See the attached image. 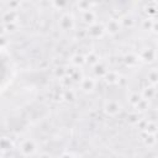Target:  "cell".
<instances>
[{"label": "cell", "mask_w": 158, "mask_h": 158, "mask_svg": "<svg viewBox=\"0 0 158 158\" xmlns=\"http://www.w3.org/2000/svg\"><path fill=\"white\" fill-rule=\"evenodd\" d=\"M58 28L62 32H74L77 30V20L74 17V15L69 11H63L60 12L58 21H57Z\"/></svg>", "instance_id": "1"}, {"label": "cell", "mask_w": 158, "mask_h": 158, "mask_svg": "<svg viewBox=\"0 0 158 158\" xmlns=\"http://www.w3.org/2000/svg\"><path fill=\"white\" fill-rule=\"evenodd\" d=\"M136 54H137L139 62L147 63L148 65H149V64H153V63L156 62V58H157V56H156V47H154V46L152 47V46H149V44L142 47V48L139 49V52H137Z\"/></svg>", "instance_id": "2"}, {"label": "cell", "mask_w": 158, "mask_h": 158, "mask_svg": "<svg viewBox=\"0 0 158 158\" xmlns=\"http://www.w3.org/2000/svg\"><path fill=\"white\" fill-rule=\"evenodd\" d=\"M37 151H38V146L32 138H23L19 143V152L23 157H31Z\"/></svg>", "instance_id": "3"}, {"label": "cell", "mask_w": 158, "mask_h": 158, "mask_svg": "<svg viewBox=\"0 0 158 158\" xmlns=\"http://www.w3.org/2000/svg\"><path fill=\"white\" fill-rule=\"evenodd\" d=\"M121 109H122V106H121L120 101L116 99H106L102 105V112L110 117L117 116L121 112Z\"/></svg>", "instance_id": "4"}, {"label": "cell", "mask_w": 158, "mask_h": 158, "mask_svg": "<svg viewBox=\"0 0 158 158\" xmlns=\"http://www.w3.org/2000/svg\"><path fill=\"white\" fill-rule=\"evenodd\" d=\"M104 23V28H105V33L110 35V36H115L117 35L122 28L118 21V16L117 17H109Z\"/></svg>", "instance_id": "5"}, {"label": "cell", "mask_w": 158, "mask_h": 158, "mask_svg": "<svg viewBox=\"0 0 158 158\" xmlns=\"http://www.w3.org/2000/svg\"><path fill=\"white\" fill-rule=\"evenodd\" d=\"M86 30V37L91 40H99L105 35V28L102 22H95L94 25L85 28Z\"/></svg>", "instance_id": "6"}, {"label": "cell", "mask_w": 158, "mask_h": 158, "mask_svg": "<svg viewBox=\"0 0 158 158\" xmlns=\"http://www.w3.org/2000/svg\"><path fill=\"white\" fill-rule=\"evenodd\" d=\"M79 19H80V22L83 25L89 27V26L94 25L95 22H98V12L94 9H90V10L79 12Z\"/></svg>", "instance_id": "7"}, {"label": "cell", "mask_w": 158, "mask_h": 158, "mask_svg": "<svg viewBox=\"0 0 158 158\" xmlns=\"http://www.w3.org/2000/svg\"><path fill=\"white\" fill-rule=\"evenodd\" d=\"M96 84H98V81H96V79L94 77H84V75H83V78L78 83V85L80 86V89L84 93H91V91H94L95 88H96Z\"/></svg>", "instance_id": "8"}, {"label": "cell", "mask_w": 158, "mask_h": 158, "mask_svg": "<svg viewBox=\"0 0 158 158\" xmlns=\"http://www.w3.org/2000/svg\"><path fill=\"white\" fill-rule=\"evenodd\" d=\"M118 21H120V25H121V28H126V30H130V28H133L137 23V20L133 17L132 14L130 12H125L123 15H121L118 17Z\"/></svg>", "instance_id": "9"}, {"label": "cell", "mask_w": 158, "mask_h": 158, "mask_svg": "<svg viewBox=\"0 0 158 158\" xmlns=\"http://www.w3.org/2000/svg\"><path fill=\"white\" fill-rule=\"evenodd\" d=\"M157 69L156 67H149L148 70L146 72V85H149V86H154L156 88V84H157Z\"/></svg>", "instance_id": "10"}, {"label": "cell", "mask_w": 158, "mask_h": 158, "mask_svg": "<svg viewBox=\"0 0 158 158\" xmlns=\"http://www.w3.org/2000/svg\"><path fill=\"white\" fill-rule=\"evenodd\" d=\"M107 70H109V68L106 67V64L104 63V62H99V63H96L95 65H93V73H94V78L96 79V78H104V75L107 73Z\"/></svg>", "instance_id": "11"}, {"label": "cell", "mask_w": 158, "mask_h": 158, "mask_svg": "<svg viewBox=\"0 0 158 158\" xmlns=\"http://www.w3.org/2000/svg\"><path fill=\"white\" fill-rule=\"evenodd\" d=\"M122 62H123L127 67H130V68H133L135 65H137V64L139 63L137 54H136V53H132V52L126 53V54L122 57Z\"/></svg>", "instance_id": "12"}, {"label": "cell", "mask_w": 158, "mask_h": 158, "mask_svg": "<svg viewBox=\"0 0 158 158\" xmlns=\"http://www.w3.org/2000/svg\"><path fill=\"white\" fill-rule=\"evenodd\" d=\"M69 62L75 68H81L84 64H86L85 63V56L84 54H80V53H74L73 56H70Z\"/></svg>", "instance_id": "13"}, {"label": "cell", "mask_w": 158, "mask_h": 158, "mask_svg": "<svg viewBox=\"0 0 158 158\" xmlns=\"http://www.w3.org/2000/svg\"><path fill=\"white\" fill-rule=\"evenodd\" d=\"M77 100V91L73 88L63 89V101L67 102H73Z\"/></svg>", "instance_id": "14"}, {"label": "cell", "mask_w": 158, "mask_h": 158, "mask_svg": "<svg viewBox=\"0 0 158 158\" xmlns=\"http://www.w3.org/2000/svg\"><path fill=\"white\" fill-rule=\"evenodd\" d=\"M99 62H100V57H99V54L96 52L90 51L88 54H85V63L86 64H89V65L93 67V65H95Z\"/></svg>", "instance_id": "15"}, {"label": "cell", "mask_w": 158, "mask_h": 158, "mask_svg": "<svg viewBox=\"0 0 158 158\" xmlns=\"http://www.w3.org/2000/svg\"><path fill=\"white\" fill-rule=\"evenodd\" d=\"M141 99H142V96H141L139 91H131V93L127 95V101H128V104H130L132 107H135V106L139 102Z\"/></svg>", "instance_id": "16"}, {"label": "cell", "mask_w": 158, "mask_h": 158, "mask_svg": "<svg viewBox=\"0 0 158 158\" xmlns=\"http://www.w3.org/2000/svg\"><path fill=\"white\" fill-rule=\"evenodd\" d=\"M67 70H68L67 67H64V65H57V67L52 70V74H53V77H56L57 79H62L63 77L67 75Z\"/></svg>", "instance_id": "17"}, {"label": "cell", "mask_w": 158, "mask_h": 158, "mask_svg": "<svg viewBox=\"0 0 158 158\" xmlns=\"http://www.w3.org/2000/svg\"><path fill=\"white\" fill-rule=\"evenodd\" d=\"M143 143L146 147L148 148H154L157 144V138L156 135H146L144 133V138H143Z\"/></svg>", "instance_id": "18"}, {"label": "cell", "mask_w": 158, "mask_h": 158, "mask_svg": "<svg viewBox=\"0 0 158 158\" xmlns=\"http://www.w3.org/2000/svg\"><path fill=\"white\" fill-rule=\"evenodd\" d=\"M7 43H9V41H7L2 35H1V36H0V48H4Z\"/></svg>", "instance_id": "19"}, {"label": "cell", "mask_w": 158, "mask_h": 158, "mask_svg": "<svg viewBox=\"0 0 158 158\" xmlns=\"http://www.w3.org/2000/svg\"><path fill=\"white\" fill-rule=\"evenodd\" d=\"M59 158H74V157H73V154H72V153L65 152V153H62V154L59 156Z\"/></svg>", "instance_id": "20"}, {"label": "cell", "mask_w": 158, "mask_h": 158, "mask_svg": "<svg viewBox=\"0 0 158 158\" xmlns=\"http://www.w3.org/2000/svg\"><path fill=\"white\" fill-rule=\"evenodd\" d=\"M38 158H52V156H51L49 153H47V152H42V153L38 156Z\"/></svg>", "instance_id": "21"}, {"label": "cell", "mask_w": 158, "mask_h": 158, "mask_svg": "<svg viewBox=\"0 0 158 158\" xmlns=\"http://www.w3.org/2000/svg\"><path fill=\"white\" fill-rule=\"evenodd\" d=\"M5 10V2H0V11Z\"/></svg>", "instance_id": "22"}]
</instances>
